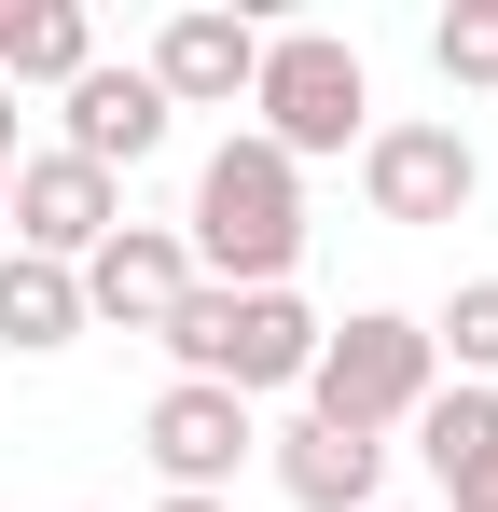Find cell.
I'll list each match as a JSON object with an SVG mask.
<instances>
[{
    "label": "cell",
    "mask_w": 498,
    "mask_h": 512,
    "mask_svg": "<svg viewBox=\"0 0 498 512\" xmlns=\"http://www.w3.org/2000/svg\"><path fill=\"white\" fill-rule=\"evenodd\" d=\"M180 250L208 291H291V263H305V167L277 153V139H222L208 167H194V222H180Z\"/></svg>",
    "instance_id": "6da1fadb"
},
{
    "label": "cell",
    "mask_w": 498,
    "mask_h": 512,
    "mask_svg": "<svg viewBox=\"0 0 498 512\" xmlns=\"http://www.w3.org/2000/svg\"><path fill=\"white\" fill-rule=\"evenodd\" d=\"M319 305L305 291H180L166 305V360L194 374V388H236V402H263V388H305V360H319Z\"/></svg>",
    "instance_id": "7a4b0ae2"
},
{
    "label": "cell",
    "mask_w": 498,
    "mask_h": 512,
    "mask_svg": "<svg viewBox=\"0 0 498 512\" xmlns=\"http://www.w3.org/2000/svg\"><path fill=\"white\" fill-rule=\"evenodd\" d=\"M429 388H443V360H429V319H402V305L332 319L319 360H305V416H319V429H360V443L415 429V402H429Z\"/></svg>",
    "instance_id": "3957f363"
},
{
    "label": "cell",
    "mask_w": 498,
    "mask_h": 512,
    "mask_svg": "<svg viewBox=\"0 0 498 512\" xmlns=\"http://www.w3.org/2000/svg\"><path fill=\"white\" fill-rule=\"evenodd\" d=\"M249 139H277L291 167L305 153H360L374 139V70H360V42H332V28H263V70H249Z\"/></svg>",
    "instance_id": "277c9868"
},
{
    "label": "cell",
    "mask_w": 498,
    "mask_h": 512,
    "mask_svg": "<svg viewBox=\"0 0 498 512\" xmlns=\"http://www.w3.org/2000/svg\"><path fill=\"white\" fill-rule=\"evenodd\" d=\"M139 457L166 471V499H236V471L263 457V416H249L236 388L166 374V388H153V416H139Z\"/></svg>",
    "instance_id": "5b68a950"
},
{
    "label": "cell",
    "mask_w": 498,
    "mask_h": 512,
    "mask_svg": "<svg viewBox=\"0 0 498 512\" xmlns=\"http://www.w3.org/2000/svg\"><path fill=\"white\" fill-rule=\"evenodd\" d=\"M360 194H374V222L415 236V222H457V208L485 194V153L415 111V125H374V139H360Z\"/></svg>",
    "instance_id": "8992f818"
},
{
    "label": "cell",
    "mask_w": 498,
    "mask_h": 512,
    "mask_svg": "<svg viewBox=\"0 0 498 512\" xmlns=\"http://www.w3.org/2000/svg\"><path fill=\"white\" fill-rule=\"evenodd\" d=\"M125 222V180H97L83 153H14V194H0V236L28 263H83Z\"/></svg>",
    "instance_id": "52a82bcc"
},
{
    "label": "cell",
    "mask_w": 498,
    "mask_h": 512,
    "mask_svg": "<svg viewBox=\"0 0 498 512\" xmlns=\"http://www.w3.org/2000/svg\"><path fill=\"white\" fill-rule=\"evenodd\" d=\"M70 277H83V333H97V319H111V333H166V305L194 291V250H180V222H111Z\"/></svg>",
    "instance_id": "ba28073f"
},
{
    "label": "cell",
    "mask_w": 498,
    "mask_h": 512,
    "mask_svg": "<svg viewBox=\"0 0 498 512\" xmlns=\"http://www.w3.org/2000/svg\"><path fill=\"white\" fill-rule=\"evenodd\" d=\"M166 125H180V111H166V97H153V70H139V56H125V70L97 56V70H83L70 97H56V153H83V167H97V180L153 167V153H166Z\"/></svg>",
    "instance_id": "9c48e42d"
},
{
    "label": "cell",
    "mask_w": 498,
    "mask_h": 512,
    "mask_svg": "<svg viewBox=\"0 0 498 512\" xmlns=\"http://www.w3.org/2000/svg\"><path fill=\"white\" fill-rule=\"evenodd\" d=\"M139 70H153V97H166V111H236V97H249V70H263V28L194 0V14H166V28H153V56H139Z\"/></svg>",
    "instance_id": "30bf717a"
},
{
    "label": "cell",
    "mask_w": 498,
    "mask_h": 512,
    "mask_svg": "<svg viewBox=\"0 0 498 512\" xmlns=\"http://www.w3.org/2000/svg\"><path fill=\"white\" fill-rule=\"evenodd\" d=\"M263 457H277V499L291 512H374L388 499V443H360V429L291 416V429H263Z\"/></svg>",
    "instance_id": "8fae6325"
},
{
    "label": "cell",
    "mask_w": 498,
    "mask_h": 512,
    "mask_svg": "<svg viewBox=\"0 0 498 512\" xmlns=\"http://www.w3.org/2000/svg\"><path fill=\"white\" fill-rule=\"evenodd\" d=\"M415 457H429L443 512H498V388H429L415 402Z\"/></svg>",
    "instance_id": "7c38bea8"
},
{
    "label": "cell",
    "mask_w": 498,
    "mask_h": 512,
    "mask_svg": "<svg viewBox=\"0 0 498 512\" xmlns=\"http://www.w3.org/2000/svg\"><path fill=\"white\" fill-rule=\"evenodd\" d=\"M56 346H83V277L0 250V360H56Z\"/></svg>",
    "instance_id": "4fadbf2b"
},
{
    "label": "cell",
    "mask_w": 498,
    "mask_h": 512,
    "mask_svg": "<svg viewBox=\"0 0 498 512\" xmlns=\"http://www.w3.org/2000/svg\"><path fill=\"white\" fill-rule=\"evenodd\" d=\"M83 70H97V14H83V0H14L0 84H42V97H70Z\"/></svg>",
    "instance_id": "5bb4252c"
},
{
    "label": "cell",
    "mask_w": 498,
    "mask_h": 512,
    "mask_svg": "<svg viewBox=\"0 0 498 512\" xmlns=\"http://www.w3.org/2000/svg\"><path fill=\"white\" fill-rule=\"evenodd\" d=\"M429 360H457V388H498V277H457V291H443Z\"/></svg>",
    "instance_id": "9a60e30c"
},
{
    "label": "cell",
    "mask_w": 498,
    "mask_h": 512,
    "mask_svg": "<svg viewBox=\"0 0 498 512\" xmlns=\"http://www.w3.org/2000/svg\"><path fill=\"white\" fill-rule=\"evenodd\" d=\"M429 56H443V84H498V0L429 14Z\"/></svg>",
    "instance_id": "2e32d148"
},
{
    "label": "cell",
    "mask_w": 498,
    "mask_h": 512,
    "mask_svg": "<svg viewBox=\"0 0 498 512\" xmlns=\"http://www.w3.org/2000/svg\"><path fill=\"white\" fill-rule=\"evenodd\" d=\"M0 167H14V84H0Z\"/></svg>",
    "instance_id": "e0dca14e"
},
{
    "label": "cell",
    "mask_w": 498,
    "mask_h": 512,
    "mask_svg": "<svg viewBox=\"0 0 498 512\" xmlns=\"http://www.w3.org/2000/svg\"><path fill=\"white\" fill-rule=\"evenodd\" d=\"M153 512H236V499H153Z\"/></svg>",
    "instance_id": "ac0fdd59"
},
{
    "label": "cell",
    "mask_w": 498,
    "mask_h": 512,
    "mask_svg": "<svg viewBox=\"0 0 498 512\" xmlns=\"http://www.w3.org/2000/svg\"><path fill=\"white\" fill-rule=\"evenodd\" d=\"M0 42H14V0H0Z\"/></svg>",
    "instance_id": "d6986e66"
},
{
    "label": "cell",
    "mask_w": 498,
    "mask_h": 512,
    "mask_svg": "<svg viewBox=\"0 0 498 512\" xmlns=\"http://www.w3.org/2000/svg\"><path fill=\"white\" fill-rule=\"evenodd\" d=\"M0 194H14V167H0Z\"/></svg>",
    "instance_id": "ffe728a7"
},
{
    "label": "cell",
    "mask_w": 498,
    "mask_h": 512,
    "mask_svg": "<svg viewBox=\"0 0 498 512\" xmlns=\"http://www.w3.org/2000/svg\"><path fill=\"white\" fill-rule=\"evenodd\" d=\"M374 512H402V499H374Z\"/></svg>",
    "instance_id": "44dd1931"
}]
</instances>
